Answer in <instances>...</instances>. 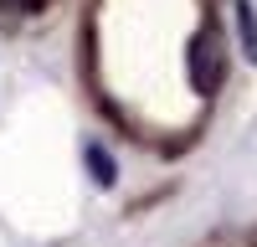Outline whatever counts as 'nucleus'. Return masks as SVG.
<instances>
[{
    "label": "nucleus",
    "mask_w": 257,
    "mask_h": 247,
    "mask_svg": "<svg viewBox=\"0 0 257 247\" xmlns=\"http://www.w3.org/2000/svg\"><path fill=\"white\" fill-rule=\"evenodd\" d=\"M221 82V31L216 26H201L196 41H190V88L211 93Z\"/></svg>",
    "instance_id": "obj_1"
},
{
    "label": "nucleus",
    "mask_w": 257,
    "mask_h": 247,
    "mask_svg": "<svg viewBox=\"0 0 257 247\" xmlns=\"http://www.w3.org/2000/svg\"><path fill=\"white\" fill-rule=\"evenodd\" d=\"M237 31H242L247 57L257 62V11H252V0H237Z\"/></svg>",
    "instance_id": "obj_2"
},
{
    "label": "nucleus",
    "mask_w": 257,
    "mask_h": 247,
    "mask_svg": "<svg viewBox=\"0 0 257 247\" xmlns=\"http://www.w3.org/2000/svg\"><path fill=\"white\" fill-rule=\"evenodd\" d=\"M88 165H93V180L98 185H113V160H108V150H103V144H88Z\"/></svg>",
    "instance_id": "obj_3"
}]
</instances>
